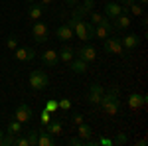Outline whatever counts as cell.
Wrapping results in <instances>:
<instances>
[{
    "label": "cell",
    "mask_w": 148,
    "mask_h": 146,
    "mask_svg": "<svg viewBox=\"0 0 148 146\" xmlns=\"http://www.w3.org/2000/svg\"><path fill=\"white\" fill-rule=\"evenodd\" d=\"M99 107H101V109L107 112L109 117H114L116 112L121 111L119 89H116V87H113L111 91H105V95H103V99H101V103H99Z\"/></svg>",
    "instance_id": "6da1fadb"
},
{
    "label": "cell",
    "mask_w": 148,
    "mask_h": 146,
    "mask_svg": "<svg viewBox=\"0 0 148 146\" xmlns=\"http://www.w3.org/2000/svg\"><path fill=\"white\" fill-rule=\"evenodd\" d=\"M103 47H105V51L107 53H113V56H121V57H126L128 53H126V49L123 47V44H121V38H105L103 40Z\"/></svg>",
    "instance_id": "7a4b0ae2"
},
{
    "label": "cell",
    "mask_w": 148,
    "mask_h": 146,
    "mask_svg": "<svg viewBox=\"0 0 148 146\" xmlns=\"http://www.w3.org/2000/svg\"><path fill=\"white\" fill-rule=\"evenodd\" d=\"M47 85H49V77H47L42 69H34L30 73V87L34 91H44Z\"/></svg>",
    "instance_id": "3957f363"
},
{
    "label": "cell",
    "mask_w": 148,
    "mask_h": 146,
    "mask_svg": "<svg viewBox=\"0 0 148 146\" xmlns=\"http://www.w3.org/2000/svg\"><path fill=\"white\" fill-rule=\"evenodd\" d=\"M32 38H34L36 44H46L47 38H49V30L44 22H36L32 26Z\"/></svg>",
    "instance_id": "277c9868"
},
{
    "label": "cell",
    "mask_w": 148,
    "mask_h": 146,
    "mask_svg": "<svg viewBox=\"0 0 148 146\" xmlns=\"http://www.w3.org/2000/svg\"><path fill=\"white\" fill-rule=\"evenodd\" d=\"M103 95H105V87H103V85H99V83H91V85H89L87 99H89V103H91L93 107H99Z\"/></svg>",
    "instance_id": "5b68a950"
},
{
    "label": "cell",
    "mask_w": 148,
    "mask_h": 146,
    "mask_svg": "<svg viewBox=\"0 0 148 146\" xmlns=\"http://www.w3.org/2000/svg\"><path fill=\"white\" fill-rule=\"evenodd\" d=\"M75 56L79 57V59H83L85 63H91V61L97 59V49L91 44H85V45H81L79 49H75Z\"/></svg>",
    "instance_id": "8992f818"
},
{
    "label": "cell",
    "mask_w": 148,
    "mask_h": 146,
    "mask_svg": "<svg viewBox=\"0 0 148 146\" xmlns=\"http://www.w3.org/2000/svg\"><path fill=\"white\" fill-rule=\"evenodd\" d=\"M32 107H28L26 103H22V105H18L16 107V111H14V119L16 121H20L22 124H26V123H30L32 121Z\"/></svg>",
    "instance_id": "52a82bcc"
},
{
    "label": "cell",
    "mask_w": 148,
    "mask_h": 146,
    "mask_svg": "<svg viewBox=\"0 0 148 146\" xmlns=\"http://www.w3.org/2000/svg\"><path fill=\"white\" fill-rule=\"evenodd\" d=\"M121 44L126 49V53H130V51H134L138 45H140V38L136 34H126L125 38H121Z\"/></svg>",
    "instance_id": "ba28073f"
},
{
    "label": "cell",
    "mask_w": 148,
    "mask_h": 146,
    "mask_svg": "<svg viewBox=\"0 0 148 146\" xmlns=\"http://www.w3.org/2000/svg\"><path fill=\"white\" fill-rule=\"evenodd\" d=\"M14 57L18 61H32L36 57V49L34 47H16L14 49Z\"/></svg>",
    "instance_id": "9c48e42d"
},
{
    "label": "cell",
    "mask_w": 148,
    "mask_h": 146,
    "mask_svg": "<svg viewBox=\"0 0 148 146\" xmlns=\"http://www.w3.org/2000/svg\"><path fill=\"white\" fill-rule=\"evenodd\" d=\"M119 14H123V6H121L119 2L107 0V4H105V16H107L109 20H114Z\"/></svg>",
    "instance_id": "30bf717a"
},
{
    "label": "cell",
    "mask_w": 148,
    "mask_h": 146,
    "mask_svg": "<svg viewBox=\"0 0 148 146\" xmlns=\"http://www.w3.org/2000/svg\"><path fill=\"white\" fill-rule=\"evenodd\" d=\"M148 101V97L144 93H130V97H128V107L130 109H140V107H144Z\"/></svg>",
    "instance_id": "8fae6325"
},
{
    "label": "cell",
    "mask_w": 148,
    "mask_h": 146,
    "mask_svg": "<svg viewBox=\"0 0 148 146\" xmlns=\"http://www.w3.org/2000/svg\"><path fill=\"white\" fill-rule=\"evenodd\" d=\"M57 61H59V56H57L56 49H46V51L42 53V63L47 65V67H56Z\"/></svg>",
    "instance_id": "7c38bea8"
},
{
    "label": "cell",
    "mask_w": 148,
    "mask_h": 146,
    "mask_svg": "<svg viewBox=\"0 0 148 146\" xmlns=\"http://www.w3.org/2000/svg\"><path fill=\"white\" fill-rule=\"evenodd\" d=\"M56 38L61 40V42H69V40H73V30L69 28L67 24H61V26L56 28Z\"/></svg>",
    "instance_id": "4fadbf2b"
},
{
    "label": "cell",
    "mask_w": 148,
    "mask_h": 146,
    "mask_svg": "<svg viewBox=\"0 0 148 146\" xmlns=\"http://www.w3.org/2000/svg\"><path fill=\"white\" fill-rule=\"evenodd\" d=\"M69 69H71L73 73H77V75H83V73L89 69V63H85L83 59L77 57V59H71V61H69Z\"/></svg>",
    "instance_id": "5bb4252c"
},
{
    "label": "cell",
    "mask_w": 148,
    "mask_h": 146,
    "mask_svg": "<svg viewBox=\"0 0 148 146\" xmlns=\"http://www.w3.org/2000/svg\"><path fill=\"white\" fill-rule=\"evenodd\" d=\"M113 22H114L113 24V30H119V32H121V30H126V28L130 26V18H128L126 14H119Z\"/></svg>",
    "instance_id": "9a60e30c"
},
{
    "label": "cell",
    "mask_w": 148,
    "mask_h": 146,
    "mask_svg": "<svg viewBox=\"0 0 148 146\" xmlns=\"http://www.w3.org/2000/svg\"><path fill=\"white\" fill-rule=\"evenodd\" d=\"M44 10H46V6L32 2V6H30V10H28V18H30V20H40L42 14H44Z\"/></svg>",
    "instance_id": "2e32d148"
},
{
    "label": "cell",
    "mask_w": 148,
    "mask_h": 146,
    "mask_svg": "<svg viewBox=\"0 0 148 146\" xmlns=\"http://www.w3.org/2000/svg\"><path fill=\"white\" fill-rule=\"evenodd\" d=\"M111 32H113V28H107V26H93V38H97V40L109 38Z\"/></svg>",
    "instance_id": "e0dca14e"
},
{
    "label": "cell",
    "mask_w": 148,
    "mask_h": 146,
    "mask_svg": "<svg viewBox=\"0 0 148 146\" xmlns=\"http://www.w3.org/2000/svg\"><path fill=\"white\" fill-rule=\"evenodd\" d=\"M56 138L49 132H38V146H53Z\"/></svg>",
    "instance_id": "ac0fdd59"
},
{
    "label": "cell",
    "mask_w": 148,
    "mask_h": 146,
    "mask_svg": "<svg viewBox=\"0 0 148 146\" xmlns=\"http://www.w3.org/2000/svg\"><path fill=\"white\" fill-rule=\"evenodd\" d=\"M61 128H63V123L61 121H49L46 124V132H49L51 136H57L61 132Z\"/></svg>",
    "instance_id": "d6986e66"
},
{
    "label": "cell",
    "mask_w": 148,
    "mask_h": 146,
    "mask_svg": "<svg viewBox=\"0 0 148 146\" xmlns=\"http://www.w3.org/2000/svg\"><path fill=\"white\" fill-rule=\"evenodd\" d=\"M57 56H59V59H61V61L69 63V61L73 59V56H75V51H73V47H69V45H63V47L57 51Z\"/></svg>",
    "instance_id": "ffe728a7"
},
{
    "label": "cell",
    "mask_w": 148,
    "mask_h": 146,
    "mask_svg": "<svg viewBox=\"0 0 148 146\" xmlns=\"http://www.w3.org/2000/svg\"><path fill=\"white\" fill-rule=\"evenodd\" d=\"M77 132H79V136L83 138V140H89V138H91V134H93L91 126L85 123V121H83L81 124H77Z\"/></svg>",
    "instance_id": "44dd1931"
},
{
    "label": "cell",
    "mask_w": 148,
    "mask_h": 146,
    "mask_svg": "<svg viewBox=\"0 0 148 146\" xmlns=\"http://www.w3.org/2000/svg\"><path fill=\"white\" fill-rule=\"evenodd\" d=\"M22 126H24V124L20 123V121H16V119H14V121L8 123V128H6V130L12 132V134H20V132H22Z\"/></svg>",
    "instance_id": "7402d4cb"
},
{
    "label": "cell",
    "mask_w": 148,
    "mask_h": 146,
    "mask_svg": "<svg viewBox=\"0 0 148 146\" xmlns=\"http://www.w3.org/2000/svg\"><path fill=\"white\" fill-rule=\"evenodd\" d=\"M83 14H89L91 10H95V0H83V4L81 6H77Z\"/></svg>",
    "instance_id": "603a6c76"
},
{
    "label": "cell",
    "mask_w": 148,
    "mask_h": 146,
    "mask_svg": "<svg viewBox=\"0 0 148 146\" xmlns=\"http://www.w3.org/2000/svg\"><path fill=\"white\" fill-rule=\"evenodd\" d=\"M128 12H130L132 16H142V14H144V8H142V6H138L136 0H134L132 4H128Z\"/></svg>",
    "instance_id": "cb8c5ba5"
},
{
    "label": "cell",
    "mask_w": 148,
    "mask_h": 146,
    "mask_svg": "<svg viewBox=\"0 0 148 146\" xmlns=\"http://www.w3.org/2000/svg\"><path fill=\"white\" fill-rule=\"evenodd\" d=\"M16 142V134H12V132H4V138H2V146H12Z\"/></svg>",
    "instance_id": "d4e9b609"
},
{
    "label": "cell",
    "mask_w": 148,
    "mask_h": 146,
    "mask_svg": "<svg viewBox=\"0 0 148 146\" xmlns=\"http://www.w3.org/2000/svg\"><path fill=\"white\" fill-rule=\"evenodd\" d=\"M128 138H126L125 132H116V136L113 138V146H119V144H126Z\"/></svg>",
    "instance_id": "484cf974"
},
{
    "label": "cell",
    "mask_w": 148,
    "mask_h": 146,
    "mask_svg": "<svg viewBox=\"0 0 148 146\" xmlns=\"http://www.w3.org/2000/svg\"><path fill=\"white\" fill-rule=\"evenodd\" d=\"M26 138H28V144L30 146H38V130H30Z\"/></svg>",
    "instance_id": "4316f807"
},
{
    "label": "cell",
    "mask_w": 148,
    "mask_h": 146,
    "mask_svg": "<svg viewBox=\"0 0 148 146\" xmlns=\"http://www.w3.org/2000/svg\"><path fill=\"white\" fill-rule=\"evenodd\" d=\"M6 47L12 49V51L18 47V40H16V36H8V38H6Z\"/></svg>",
    "instance_id": "83f0119b"
},
{
    "label": "cell",
    "mask_w": 148,
    "mask_h": 146,
    "mask_svg": "<svg viewBox=\"0 0 148 146\" xmlns=\"http://www.w3.org/2000/svg\"><path fill=\"white\" fill-rule=\"evenodd\" d=\"M67 144L69 146H83V144H85V140H83L81 136H71V138L67 140Z\"/></svg>",
    "instance_id": "f1b7e54d"
},
{
    "label": "cell",
    "mask_w": 148,
    "mask_h": 146,
    "mask_svg": "<svg viewBox=\"0 0 148 146\" xmlns=\"http://www.w3.org/2000/svg\"><path fill=\"white\" fill-rule=\"evenodd\" d=\"M46 111L49 112H56L57 109H59V105H57V101H46V107H44Z\"/></svg>",
    "instance_id": "f546056e"
},
{
    "label": "cell",
    "mask_w": 148,
    "mask_h": 146,
    "mask_svg": "<svg viewBox=\"0 0 148 146\" xmlns=\"http://www.w3.org/2000/svg\"><path fill=\"white\" fill-rule=\"evenodd\" d=\"M57 105H59V109H63V111H69V109H71V101H69V99H61V101H57Z\"/></svg>",
    "instance_id": "4dcf8cb0"
},
{
    "label": "cell",
    "mask_w": 148,
    "mask_h": 146,
    "mask_svg": "<svg viewBox=\"0 0 148 146\" xmlns=\"http://www.w3.org/2000/svg\"><path fill=\"white\" fill-rule=\"evenodd\" d=\"M49 121H51V112H49V111H46V109H44V111H42V124L46 126V124L49 123Z\"/></svg>",
    "instance_id": "1f68e13d"
},
{
    "label": "cell",
    "mask_w": 148,
    "mask_h": 146,
    "mask_svg": "<svg viewBox=\"0 0 148 146\" xmlns=\"http://www.w3.org/2000/svg\"><path fill=\"white\" fill-rule=\"evenodd\" d=\"M71 123L75 124V126H77V124H81V123H83V114H81V112H75V114L71 117Z\"/></svg>",
    "instance_id": "d6a6232c"
},
{
    "label": "cell",
    "mask_w": 148,
    "mask_h": 146,
    "mask_svg": "<svg viewBox=\"0 0 148 146\" xmlns=\"http://www.w3.org/2000/svg\"><path fill=\"white\" fill-rule=\"evenodd\" d=\"M14 144H16V146H30V144H28V138H26V136H18Z\"/></svg>",
    "instance_id": "836d02e7"
},
{
    "label": "cell",
    "mask_w": 148,
    "mask_h": 146,
    "mask_svg": "<svg viewBox=\"0 0 148 146\" xmlns=\"http://www.w3.org/2000/svg\"><path fill=\"white\" fill-rule=\"evenodd\" d=\"M97 142H99V144H103V146H113V140H111V138H105V136H103V138H99Z\"/></svg>",
    "instance_id": "e575fe53"
},
{
    "label": "cell",
    "mask_w": 148,
    "mask_h": 146,
    "mask_svg": "<svg viewBox=\"0 0 148 146\" xmlns=\"http://www.w3.org/2000/svg\"><path fill=\"white\" fill-rule=\"evenodd\" d=\"M65 4L71 6V8H75V6H79V0H65Z\"/></svg>",
    "instance_id": "d590c367"
},
{
    "label": "cell",
    "mask_w": 148,
    "mask_h": 146,
    "mask_svg": "<svg viewBox=\"0 0 148 146\" xmlns=\"http://www.w3.org/2000/svg\"><path fill=\"white\" fill-rule=\"evenodd\" d=\"M134 0H119V4H125V6H128V4H132Z\"/></svg>",
    "instance_id": "8d00e7d4"
},
{
    "label": "cell",
    "mask_w": 148,
    "mask_h": 146,
    "mask_svg": "<svg viewBox=\"0 0 148 146\" xmlns=\"http://www.w3.org/2000/svg\"><path fill=\"white\" fill-rule=\"evenodd\" d=\"M53 0H42V4H51Z\"/></svg>",
    "instance_id": "74e56055"
},
{
    "label": "cell",
    "mask_w": 148,
    "mask_h": 146,
    "mask_svg": "<svg viewBox=\"0 0 148 146\" xmlns=\"http://www.w3.org/2000/svg\"><path fill=\"white\" fill-rule=\"evenodd\" d=\"M2 138H4V132L0 130V146H2Z\"/></svg>",
    "instance_id": "f35d334b"
},
{
    "label": "cell",
    "mask_w": 148,
    "mask_h": 146,
    "mask_svg": "<svg viewBox=\"0 0 148 146\" xmlns=\"http://www.w3.org/2000/svg\"><path fill=\"white\" fill-rule=\"evenodd\" d=\"M138 2H140V4H142V6H144V4H146L148 0H138Z\"/></svg>",
    "instance_id": "ab89813d"
},
{
    "label": "cell",
    "mask_w": 148,
    "mask_h": 146,
    "mask_svg": "<svg viewBox=\"0 0 148 146\" xmlns=\"http://www.w3.org/2000/svg\"><path fill=\"white\" fill-rule=\"evenodd\" d=\"M26 2H36V0H26Z\"/></svg>",
    "instance_id": "60d3db41"
}]
</instances>
